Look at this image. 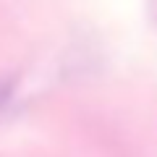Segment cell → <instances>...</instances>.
<instances>
[{
	"label": "cell",
	"mask_w": 157,
	"mask_h": 157,
	"mask_svg": "<svg viewBox=\"0 0 157 157\" xmlns=\"http://www.w3.org/2000/svg\"><path fill=\"white\" fill-rule=\"evenodd\" d=\"M13 89H16V78H0V115L8 110L13 100Z\"/></svg>",
	"instance_id": "cell-1"
}]
</instances>
